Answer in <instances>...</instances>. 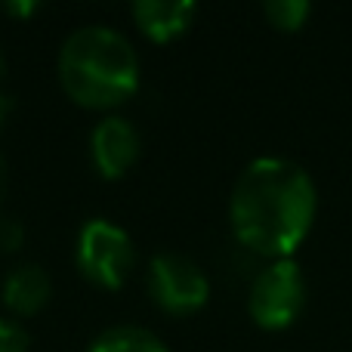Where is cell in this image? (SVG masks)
<instances>
[{"instance_id":"1","label":"cell","mask_w":352,"mask_h":352,"mask_svg":"<svg viewBox=\"0 0 352 352\" xmlns=\"http://www.w3.org/2000/svg\"><path fill=\"white\" fill-rule=\"evenodd\" d=\"M318 210L312 176L287 158H256L238 173L229 195V223L238 244L269 260H291Z\"/></svg>"},{"instance_id":"2","label":"cell","mask_w":352,"mask_h":352,"mask_svg":"<svg viewBox=\"0 0 352 352\" xmlns=\"http://www.w3.org/2000/svg\"><path fill=\"white\" fill-rule=\"evenodd\" d=\"M59 84L80 109L111 111L140 90V56L109 25H80L62 41L56 59Z\"/></svg>"},{"instance_id":"3","label":"cell","mask_w":352,"mask_h":352,"mask_svg":"<svg viewBox=\"0 0 352 352\" xmlns=\"http://www.w3.org/2000/svg\"><path fill=\"white\" fill-rule=\"evenodd\" d=\"M74 263L90 285L118 291L121 285H127V278L136 269V244L111 219H87L78 232Z\"/></svg>"},{"instance_id":"4","label":"cell","mask_w":352,"mask_h":352,"mask_svg":"<svg viewBox=\"0 0 352 352\" xmlns=\"http://www.w3.org/2000/svg\"><path fill=\"white\" fill-rule=\"evenodd\" d=\"M306 309V278L294 260H272L248 291V312L263 331H285Z\"/></svg>"},{"instance_id":"5","label":"cell","mask_w":352,"mask_h":352,"mask_svg":"<svg viewBox=\"0 0 352 352\" xmlns=\"http://www.w3.org/2000/svg\"><path fill=\"white\" fill-rule=\"evenodd\" d=\"M148 294L167 316H195L210 300V278L186 254H155L148 260Z\"/></svg>"},{"instance_id":"6","label":"cell","mask_w":352,"mask_h":352,"mask_svg":"<svg viewBox=\"0 0 352 352\" xmlns=\"http://www.w3.org/2000/svg\"><path fill=\"white\" fill-rule=\"evenodd\" d=\"M142 152V136L130 118L109 115L90 133V158L102 179H121Z\"/></svg>"},{"instance_id":"7","label":"cell","mask_w":352,"mask_h":352,"mask_svg":"<svg viewBox=\"0 0 352 352\" xmlns=\"http://www.w3.org/2000/svg\"><path fill=\"white\" fill-rule=\"evenodd\" d=\"M130 12H133L136 28L148 41L167 43L192 28L195 16H198V3H192V0H136Z\"/></svg>"},{"instance_id":"8","label":"cell","mask_w":352,"mask_h":352,"mask_svg":"<svg viewBox=\"0 0 352 352\" xmlns=\"http://www.w3.org/2000/svg\"><path fill=\"white\" fill-rule=\"evenodd\" d=\"M53 294V281H50L47 269L37 263H19L6 272L3 285H0V297L3 306L19 318H31L50 303Z\"/></svg>"},{"instance_id":"9","label":"cell","mask_w":352,"mask_h":352,"mask_svg":"<svg viewBox=\"0 0 352 352\" xmlns=\"http://www.w3.org/2000/svg\"><path fill=\"white\" fill-rule=\"evenodd\" d=\"M87 352H170L158 334L140 324H118L93 337Z\"/></svg>"},{"instance_id":"10","label":"cell","mask_w":352,"mask_h":352,"mask_svg":"<svg viewBox=\"0 0 352 352\" xmlns=\"http://www.w3.org/2000/svg\"><path fill=\"white\" fill-rule=\"evenodd\" d=\"M263 12H266V19L278 31H300L303 22L309 19L312 6L306 3V0H269V3L263 6Z\"/></svg>"},{"instance_id":"11","label":"cell","mask_w":352,"mask_h":352,"mask_svg":"<svg viewBox=\"0 0 352 352\" xmlns=\"http://www.w3.org/2000/svg\"><path fill=\"white\" fill-rule=\"evenodd\" d=\"M0 352H28V334L22 324L0 318Z\"/></svg>"},{"instance_id":"12","label":"cell","mask_w":352,"mask_h":352,"mask_svg":"<svg viewBox=\"0 0 352 352\" xmlns=\"http://www.w3.org/2000/svg\"><path fill=\"white\" fill-rule=\"evenodd\" d=\"M25 244V226L12 217H0V254H16Z\"/></svg>"},{"instance_id":"13","label":"cell","mask_w":352,"mask_h":352,"mask_svg":"<svg viewBox=\"0 0 352 352\" xmlns=\"http://www.w3.org/2000/svg\"><path fill=\"white\" fill-rule=\"evenodd\" d=\"M41 10V3H34V0H22V3H3V12H10V16H22L28 19L31 12Z\"/></svg>"},{"instance_id":"14","label":"cell","mask_w":352,"mask_h":352,"mask_svg":"<svg viewBox=\"0 0 352 352\" xmlns=\"http://www.w3.org/2000/svg\"><path fill=\"white\" fill-rule=\"evenodd\" d=\"M6 186H10V167H6V158L0 155V201L6 195Z\"/></svg>"},{"instance_id":"15","label":"cell","mask_w":352,"mask_h":352,"mask_svg":"<svg viewBox=\"0 0 352 352\" xmlns=\"http://www.w3.org/2000/svg\"><path fill=\"white\" fill-rule=\"evenodd\" d=\"M10 109H12V99L6 96L3 90H0V124L6 121V115H10Z\"/></svg>"},{"instance_id":"16","label":"cell","mask_w":352,"mask_h":352,"mask_svg":"<svg viewBox=\"0 0 352 352\" xmlns=\"http://www.w3.org/2000/svg\"><path fill=\"white\" fill-rule=\"evenodd\" d=\"M3 78H6V56H3V50H0V84H3Z\"/></svg>"}]
</instances>
